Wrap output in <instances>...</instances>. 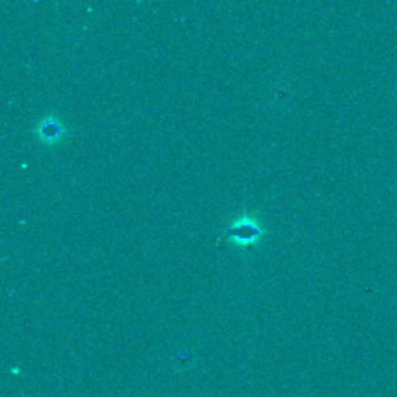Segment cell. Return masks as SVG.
<instances>
[{
  "mask_svg": "<svg viewBox=\"0 0 397 397\" xmlns=\"http://www.w3.org/2000/svg\"><path fill=\"white\" fill-rule=\"evenodd\" d=\"M264 234V229L255 217L252 216H244L239 221L234 222L229 231H226V238L234 246L239 247H250L255 246L256 242L261 239Z\"/></svg>",
  "mask_w": 397,
  "mask_h": 397,
  "instance_id": "1",
  "label": "cell"
},
{
  "mask_svg": "<svg viewBox=\"0 0 397 397\" xmlns=\"http://www.w3.org/2000/svg\"><path fill=\"white\" fill-rule=\"evenodd\" d=\"M64 126L54 117H45L36 127L38 139L45 144H54L64 137Z\"/></svg>",
  "mask_w": 397,
  "mask_h": 397,
  "instance_id": "2",
  "label": "cell"
}]
</instances>
